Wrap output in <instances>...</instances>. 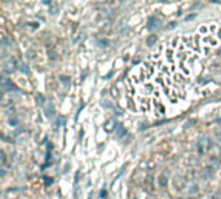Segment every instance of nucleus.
Segmentation results:
<instances>
[{
    "label": "nucleus",
    "mask_w": 221,
    "mask_h": 199,
    "mask_svg": "<svg viewBox=\"0 0 221 199\" xmlns=\"http://www.w3.org/2000/svg\"><path fill=\"white\" fill-rule=\"evenodd\" d=\"M151 181H153V178H151L150 176L148 177V180H146V181H145V185H148V186H146V189H148L149 191H151V190H153V188H151V186H153V182H151Z\"/></svg>",
    "instance_id": "nucleus-4"
},
{
    "label": "nucleus",
    "mask_w": 221,
    "mask_h": 199,
    "mask_svg": "<svg viewBox=\"0 0 221 199\" xmlns=\"http://www.w3.org/2000/svg\"><path fill=\"white\" fill-rule=\"evenodd\" d=\"M36 99H37V103H39V105H41V103H43V101H44L43 96H40V95H36Z\"/></svg>",
    "instance_id": "nucleus-9"
},
{
    "label": "nucleus",
    "mask_w": 221,
    "mask_h": 199,
    "mask_svg": "<svg viewBox=\"0 0 221 199\" xmlns=\"http://www.w3.org/2000/svg\"><path fill=\"white\" fill-rule=\"evenodd\" d=\"M16 67H17V64H16V61L14 60H9L8 62H5V65H4V70L5 72H13L16 70Z\"/></svg>",
    "instance_id": "nucleus-1"
},
{
    "label": "nucleus",
    "mask_w": 221,
    "mask_h": 199,
    "mask_svg": "<svg viewBox=\"0 0 221 199\" xmlns=\"http://www.w3.org/2000/svg\"><path fill=\"white\" fill-rule=\"evenodd\" d=\"M118 128H119V131H118V137H122L123 133H125V129H123V127H122V126H119Z\"/></svg>",
    "instance_id": "nucleus-8"
},
{
    "label": "nucleus",
    "mask_w": 221,
    "mask_h": 199,
    "mask_svg": "<svg viewBox=\"0 0 221 199\" xmlns=\"http://www.w3.org/2000/svg\"><path fill=\"white\" fill-rule=\"evenodd\" d=\"M4 87H8L9 89H16V87L12 84V82H9V80H5V83H4Z\"/></svg>",
    "instance_id": "nucleus-6"
},
{
    "label": "nucleus",
    "mask_w": 221,
    "mask_h": 199,
    "mask_svg": "<svg viewBox=\"0 0 221 199\" xmlns=\"http://www.w3.org/2000/svg\"><path fill=\"white\" fill-rule=\"evenodd\" d=\"M156 26H159V21L154 20V18H151V20L149 21V23H148V27H149L150 30H153V29L156 27Z\"/></svg>",
    "instance_id": "nucleus-3"
},
{
    "label": "nucleus",
    "mask_w": 221,
    "mask_h": 199,
    "mask_svg": "<svg viewBox=\"0 0 221 199\" xmlns=\"http://www.w3.org/2000/svg\"><path fill=\"white\" fill-rule=\"evenodd\" d=\"M22 69V71H23V74H29V67L25 65V64H21V66H20V70Z\"/></svg>",
    "instance_id": "nucleus-7"
},
{
    "label": "nucleus",
    "mask_w": 221,
    "mask_h": 199,
    "mask_svg": "<svg viewBox=\"0 0 221 199\" xmlns=\"http://www.w3.org/2000/svg\"><path fill=\"white\" fill-rule=\"evenodd\" d=\"M159 185L162 186V188H164V186L167 185V178H166V176H164V175L159 176Z\"/></svg>",
    "instance_id": "nucleus-5"
},
{
    "label": "nucleus",
    "mask_w": 221,
    "mask_h": 199,
    "mask_svg": "<svg viewBox=\"0 0 221 199\" xmlns=\"http://www.w3.org/2000/svg\"><path fill=\"white\" fill-rule=\"evenodd\" d=\"M114 127H115V122L112 120V119H111V120H109V122H107V123L105 124V129L107 131V132H111V131L114 129Z\"/></svg>",
    "instance_id": "nucleus-2"
}]
</instances>
